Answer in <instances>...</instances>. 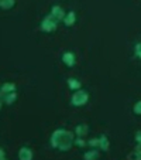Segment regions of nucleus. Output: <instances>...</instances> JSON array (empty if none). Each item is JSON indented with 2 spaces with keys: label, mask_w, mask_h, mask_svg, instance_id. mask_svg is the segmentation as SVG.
Instances as JSON below:
<instances>
[{
  "label": "nucleus",
  "mask_w": 141,
  "mask_h": 160,
  "mask_svg": "<svg viewBox=\"0 0 141 160\" xmlns=\"http://www.w3.org/2000/svg\"><path fill=\"white\" fill-rule=\"evenodd\" d=\"M68 87H69V89L78 91V89H81V81L76 79V78H69L68 79Z\"/></svg>",
  "instance_id": "13"
},
{
  "label": "nucleus",
  "mask_w": 141,
  "mask_h": 160,
  "mask_svg": "<svg viewBox=\"0 0 141 160\" xmlns=\"http://www.w3.org/2000/svg\"><path fill=\"white\" fill-rule=\"evenodd\" d=\"M89 101V94L85 89H78L73 92V95L71 97V105L79 108V106H85Z\"/></svg>",
  "instance_id": "2"
},
{
  "label": "nucleus",
  "mask_w": 141,
  "mask_h": 160,
  "mask_svg": "<svg viewBox=\"0 0 141 160\" xmlns=\"http://www.w3.org/2000/svg\"><path fill=\"white\" fill-rule=\"evenodd\" d=\"M99 157H100V153L97 149H90V150H87L83 153L85 160H93V159H99Z\"/></svg>",
  "instance_id": "12"
},
{
  "label": "nucleus",
  "mask_w": 141,
  "mask_h": 160,
  "mask_svg": "<svg viewBox=\"0 0 141 160\" xmlns=\"http://www.w3.org/2000/svg\"><path fill=\"white\" fill-rule=\"evenodd\" d=\"M133 112H134L135 115H141V101H137L133 106Z\"/></svg>",
  "instance_id": "18"
},
{
  "label": "nucleus",
  "mask_w": 141,
  "mask_h": 160,
  "mask_svg": "<svg viewBox=\"0 0 141 160\" xmlns=\"http://www.w3.org/2000/svg\"><path fill=\"white\" fill-rule=\"evenodd\" d=\"M109 149H110V142H109L107 136H105V135L99 136V150L109 152Z\"/></svg>",
  "instance_id": "10"
},
{
  "label": "nucleus",
  "mask_w": 141,
  "mask_h": 160,
  "mask_svg": "<svg viewBox=\"0 0 141 160\" xmlns=\"http://www.w3.org/2000/svg\"><path fill=\"white\" fill-rule=\"evenodd\" d=\"M16 101H17V92H16V91H13V92H9V94L3 95V102L6 103V105H13Z\"/></svg>",
  "instance_id": "11"
},
{
  "label": "nucleus",
  "mask_w": 141,
  "mask_h": 160,
  "mask_svg": "<svg viewBox=\"0 0 141 160\" xmlns=\"http://www.w3.org/2000/svg\"><path fill=\"white\" fill-rule=\"evenodd\" d=\"M51 16H54L55 18H57L58 21H62L63 20V17H65V14L66 13L63 12V9L61 6H58V4H55V6H52L51 7V13H49Z\"/></svg>",
  "instance_id": "6"
},
{
  "label": "nucleus",
  "mask_w": 141,
  "mask_h": 160,
  "mask_svg": "<svg viewBox=\"0 0 141 160\" xmlns=\"http://www.w3.org/2000/svg\"><path fill=\"white\" fill-rule=\"evenodd\" d=\"M7 159V154H6V152L3 150V149L0 148V160H6Z\"/></svg>",
  "instance_id": "21"
},
{
  "label": "nucleus",
  "mask_w": 141,
  "mask_h": 160,
  "mask_svg": "<svg viewBox=\"0 0 141 160\" xmlns=\"http://www.w3.org/2000/svg\"><path fill=\"white\" fill-rule=\"evenodd\" d=\"M75 145L78 146V148H85V146L87 145V142L83 138H75Z\"/></svg>",
  "instance_id": "17"
},
{
  "label": "nucleus",
  "mask_w": 141,
  "mask_h": 160,
  "mask_svg": "<svg viewBox=\"0 0 141 160\" xmlns=\"http://www.w3.org/2000/svg\"><path fill=\"white\" fill-rule=\"evenodd\" d=\"M130 159H135V160H141V146L137 145V148L134 149V152H133L131 154H130Z\"/></svg>",
  "instance_id": "15"
},
{
  "label": "nucleus",
  "mask_w": 141,
  "mask_h": 160,
  "mask_svg": "<svg viewBox=\"0 0 141 160\" xmlns=\"http://www.w3.org/2000/svg\"><path fill=\"white\" fill-rule=\"evenodd\" d=\"M134 52H135V57H137V58H140V60H141V42H140V44H137V45H135Z\"/></svg>",
  "instance_id": "19"
},
{
  "label": "nucleus",
  "mask_w": 141,
  "mask_h": 160,
  "mask_svg": "<svg viewBox=\"0 0 141 160\" xmlns=\"http://www.w3.org/2000/svg\"><path fill=\"white\" fill-rule=\"evenodd\" d=\"M134 139H135V143H137V145H140V146H141V130H138V132L135 133Z\"/></svg>",
  "instance_id": "20"
},
{
  "label": "nucleus",
  "mask_w": 141,
  "mask_h": 160,
  "mask_svg": "<svg viewBox=\"0 0 141 160\" xmlns=\"http://www.w3.org/2000/svg\"><path fill=\"white\" fill-rule=\"evenodd\" d=\"M87 132H89V126L86 123H79L75 126V135L78 138H85L87 135Z\"/></svg>",
  "instance_id": "9"
},
{
  "label": "nucleus",
  "mask_w": 141,
  "mask_h": 160,
  "mask_svg": "<svg viewBox=\"0 0 141 160\" xmlns=\"http://www.w3.org/2000/svg\"><path fill=\"white\" fill-rule=\"evenodd\" d=\"M14 4H16V0H0V9H3V10L13 9Z\"/></svg>",
  "instance_id": "14"
},
{
  "label": "nucleus",
  "mask_w": 141,
  "mask_h": 160,
  "mask_svg": "<svg viewBox=\"0 0 141 160\" xmlns=\"http://www.w3.org/2000/svg\"><path fill=\"white\" fill-rule=\"evenodd\" d=\"M62 62L65 64L68 68H72V67H75V64H76V58H75V54L73 52H71V51H66V52H63L62 54Z\"/></svg>",
  "instance_id": "4"
},
{
  "label": "nucleus",
  "mask_w": 141,
  "mask_h": 160,
  "mask_svg": "<svg viewBox=\"0 0 141 160\" xmlns=\"http://www.w3.org/2000/svg\"><path fill=\"white\" fill-rule=\"evenodd\" d=\"M62 21H63V24H65L66 27H72V26L76 23V13L73 12V10L68 12L65 14V17H63Z\"/></svg>",
  "instance_id": "8"
},
{
  "label": "nucleus",
  "mask_w": 141,
  "mask_h": 160,
  "mask_svg": "<svg viewBox=\"0 0 141 160\" xmlns=\"http://www.w3.org/2000/svg\"><path fill=\"white\" fill-rule=\"evenodd\" d=\"M87 145L92 149H99V138H93V139L87 140Z\"/></svg>",
  "instance_id": "16"
},
{
  "label": "nucleus",
  "mask_w": 141,
  "mask_h": 160,
  "mask_svg": "<svg viewBox=\"0 0 141 160\" xmlns=\"http://www.w3.org/2000/svg\"><path fill=\"white\" fill-rule=\"evenodd\" d=\"M2 106H3V101H0V109H2Z\"/></svg>",
  "instance_id": "22"
},
{
  "label": "nucleus",
  "mask_w": 141,
  "mask_h": 160,
  "mask_svg": "<svg viewBox=\"0 0 141 160\" xmlns=\"http://www.w3.org/2000/svg\"><path fill=\"white\" fill-rule=\"evenodd\" d=\"M13 91H17V87H16L14 82H4V84L0 87V98H3V95L9 94V92H13Z\"/></svg>",
  "instance_id": "7"
},
{
  "label": "nucleus",
  "mask_w": 141,
  "mask_h": 160,
  "mask_svg": "<svg viewBox=\"0 0 141 160\" xmlns=\"http://www.w3.org/2000/svg\"><path fill=\"white\" fill-rule=\"evenodd\" d=\"M34 157V153L30 148L27 146H23V148L18 150V159L20 160H31Z\"/></svg>",
  "instance_id": "5"
},
{
  "label": "nucleus",
  "mask_w": 141,
  "mask_h": 160,
  "mask_svg": "<svg viewBox=\"0 0 141 160\" xmlns=\"http://www.w3.org/2000/svg\"><path fill=\"white\" fill-rule=\"evenodd\" d=\"M49 143L52 149H57L59 152H68L75 145V133L68 129H57L52 132Z\"/></svg>",
  "instance_id": "1"
},
{
  "label": "nucleus",
  "mask_w": 141,
  "mask_h": 160,
  "mask_svg": "<svg viewBox=\"0 0 141 160\" xmlns=\"http://www.w3.org/2000/svg\"><path fill=\"white\" fill-rule=\"evenodd\" d=\"M40 27H41V30L44 31V33H52V31H55L58 27V20L54 17V16L48 14L42 18Z\"/></svg>",
  "instance_id": "3"
}]
</instances>
